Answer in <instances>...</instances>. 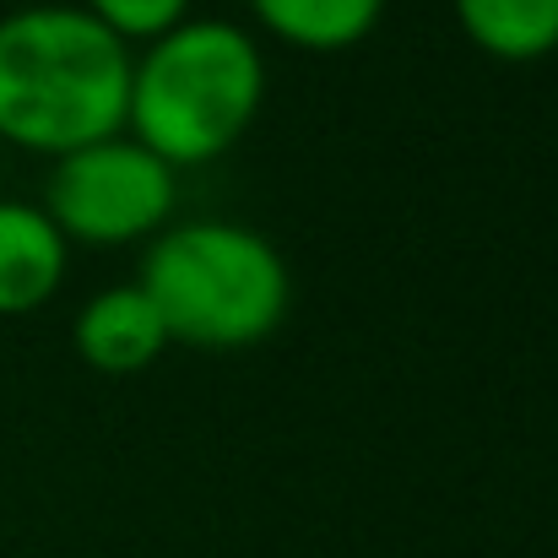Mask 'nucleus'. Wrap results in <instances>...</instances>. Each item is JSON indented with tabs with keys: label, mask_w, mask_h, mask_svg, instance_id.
<instances>
[{
	"label": "nucleus",
	"mask_w": 558,
	"mask_h": 558,
	"mask_svg": "<svg viewBox=\"0 0 558 558\" xmlns=\"http://www.w3.org/2000/svg\"><path fill=\"white\" fill-rule=\"evenodd\" d=\"M255 16L299 49H353L364 44L385 11V0H250Z\"/></svg>",
	"instance_id": "obj_8"
},
{
	"label": "nucleus",
	"mask_w": 558,
	"mask_h": 558,
	"mask_svg": "<svg viewBox=\"0 0 558 558\" xmlns=\"http://www.w3.org/2000/svg\"><path fill=\"white\" fill-rule=\"evenodd\" d=\"M65 233L33 201H0V315L44 310L65 282Z\"/></svg>",
	"instance_id": "obj_6"
},
{
	"label": "nucleus",
	"mask_w": 558,
	"mask_h": 558,
	"mask_svg": "<svg viewBox=\"0 0 558 558\" xmlns=\"http://www.w3.org/2000/svg\"><path fill=\"white\" fill-rule=\"evenodd\" d=\"M136 288L153 299L169 342L190 348H255L293 304V277L282 250L228 217H190L153 233Z\"/></svg>",
	"instance_id": "obj_3"
},
{
	"label": "nucleus",
	"mask_w": 558,
	"mask_h": 558,
	"mask_svg": "<svg viewBox=\"0 0 558 558\" xmlns=\"http://www.w3.org/2000/svg\"><path fill=\"white\" fill-rule=\"evenodd\" d=\"M131 44L82 5H16L0 16V142L65 158L125 131Z\"/></svg>",
	"instance_id": "obj_1"
},
{
	"label": "nucleus",
	"mask_w": 558,
	"mask_h": 558,
	"mask_svg": "<svg viewBox=\"0 0 558 558\" xmlns=\"http://www.w3.org/2000/svg\"><path fill=\"white\" fill-rule=\"evenodd\" d=\"M461 33L510 65L548 60L558 49V0H456Z\"/></svg>",
	"instance_id": "obj_7"
},
{
	"label": "nucleus",
	"mask_w": 558,
	"mask_h": 558,
	"mask_svg": "<svg viewBox=\"0 0 558 558\" xmlns=\"http://www.w3.org/2000/svg\"><path fill=\"white\" fill-rule=\"evenodd\" d=\"M266 104L260 44L228 16H185L131 54L125 131L169 169L211 163L244 142Z\"/></svg>",
	"instance_id": "obj_2"
},
{
	"label": "nucleus",
	"mask_w": 558,
	"mask_h": 558,
	"mask_svg": "<svg viewBox=\"0 0 558 558\" xmlns=\"http://www.w3.org/2000/svg\"><path fill=\"white\" fill-rule=\"evenodd\" d=\"M180 201V169L147 153L136 136H104L54 158L44 211L65 244H131L169 228Z\"/></svg>",
	"instance_id": "obj_4"
},
{
	"label": "nucleus",
	"mask_w": 558,
	"mask_h": 558,
	"mask_svg": "<svg viewBox=\"0 0 558 558\" xmlns=\"http://www.w3.org/2000/svg\"><path fill=\"white\" fill-rule=\"evenodd\" d=\"M76 353L82 364L98 374H142L153 369L169 348V331L153 310V299L125 282V288H104L76 310Z\"/></svg>",
	"instance_id": "obj_5"
},
{
	"label": "nucleus",
	"mask_w": 558,
	"mask_h": 558,
	"mask_svg": "<svg viewBox=\"0 0 558 558\" xmlns=\"http://www.w3.org/2000/svg\"><path fill=\"white\" fill-rule=\"evenodd\" d=\"M87 16H98L114 38H163L169 27H180L190 16V0H82Z\"/></svg>",
	"instance_id": "obj_9"
}]
</instances>
